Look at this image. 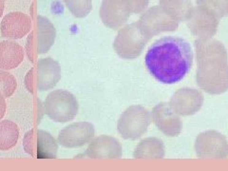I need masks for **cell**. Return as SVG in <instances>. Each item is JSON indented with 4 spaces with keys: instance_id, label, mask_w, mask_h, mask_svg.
Segmentation results:
<instances>
[{
    "instance_id": "obj_27",
    "label": "cell",
    "mask_w": 228,
    "mask_h": 171,
    "mask_svg": "<svg viewBox=\"0 0 228 171\" xmlns=\"http://www.w3.org/2000/svg\"><path fill=\"white\" fill-rule=\"evenodd\" d=\"M4 7H5V1H4V0H0V17H1L2 14H3Z\"/></svg>"
},
{
    "instance_id": "obj_12",
    "label": "cell",
    "mask_w": 228,
    "mask_h": 171,
    "mask_svg": "<svg viewBox=\"0 0 228 171\" xmlns=\"http://www.w3.org/2000/svg\"><path fill=\"white\" fill-rule=\"evenodd\" d=\"M95 128L91 123L76 122L65 126L58 134L57 142L67 148L80 147L94 138Z\"/></svg>"
},
{
    "instance_id": "obj_10",
    "label": "cell",
    "mask_w": 228,
    "mask_h": 171,
    "mask_svg": "<svg viewBox=\"0 0 228 171\" xmlns=\"http://www.w3.org/2000/svg\"><path fill=\"white\" fill-rule=\"evenodd\" d=\"M195 151L202 159L228 158V141L216 130H206L197 136Z\"/></svg>"
},
{
    "instance_id": "obj_4",
    "label": "cell",
    "mask_w": 228,
    "mask_h": 171,
    "mask_svg": "<svg viewBox=\"0 0 228 171\" xmlns=\"http://www.w3.org/2000/svg\"><path fill=\"white\" fill-rule=\"evenodd\" d=\"M56 29L47 17L37 15L33 27L27 37L25 52L29 60L34 63L37 56L49 51L55 41Z\"/></svg>"
},
{
    "instance_id": "obj_24",
    "label": "cell",
    "mask_w": 228,
    "mask_h": 171,
    "mask_svg": "<svg viewBox=\"0 0 228 171\" xmlns=\"http://www.w3.org/2000/svg\"><path fill=\"white\" fill-rule=\"evenodd\" d=\"M17 87L15 77L5 69H0V94L5 98L11 97Z\"/></svg>"
},
{
    "instance_id": "obj_6",
    "label": "cell",
    "mask_w": 228,
    "mask_h": 171,
    "mask_svg": "<svg viewBox=\"0 0 228 171\" xmlns=\"http://www.w3.org/2000/svg\"><path fill=\"white\" fill-rule=\"evenodd\" d=\"M149 40L142 33L137 21L119 29L113 42V49L122 59L132 60L141 55Z\"/></svg>"
},
{
    "instance_id": "obj_18",
    "label": "cell",
    "mask_w": 228,
    "mask_h": 171,
    "mask_svg": "<svg viewBox=\"0 0 228 171\" xmlns=\"http://www.w3.org/2000/svg\"><path fill=\"white\" fill-rule=\"evenodd\" d=\"M24 49L16 42L5 40L0 42V69H13L21 64Z\"/></svg>"
},
{
    "instance_id": "obj_14",
    "label": "cell",
    "mask_w": 228,
    "mask_h": 171,
    "mask_svg": "<svg viewBox=\"0 0 228 171\" xmlns=\"http://www.w3.org/2000/svg\"><path fill=\"white\" fill-rule=\"evenodd\" d=\"M104 25L111 29H119L132 14L127 0H103L99 11Z\"/></svg>"
},
{
    "instance_id": "obj_25",
    "label": "cell",
    "mask_w": 228,
    "mask_h": 171,
    "mask_svg": "<svg viewBox=\"0 0 228 171\" xmlns=\"http://www.w3.org/2000/svg\"><path fill=\"white\" fill-rule=\"evenodd\" d=\"M127 2L130 6L132 14H140L147 9L149 0H127Z\"/></svg>"
},
{
    "instance_id": "obj_5",
    "label": "cell",
    "mask_w": 228,
    "mask_h": 171,
    "mask_svg": "<svg viewBox=\"0 0 228 171\" xmlns=\"http://www.w3.org/2000/svg\"><path fill=\"white\" fill-rule=\"evenodd\" d=\"M43 112L53 122H69L78 113L76 97L68 90L55 89L48 93L44 100Z\"/></svg>"
},
{
    "instance_id": "obj_7",
    "label": "cell",
    "mask_w": 228,
    "mask_h": 171,
    "mask_svg": "<svg viewBox=\"0 0 228 171\" xmlns=\"http://www.w3.org/2000/svg\"><path fill=\"white\" fill-rule=\"evenodd\" d=\"M151 114L142 106L134 105L127 107L118 120L117 129L126 140H137L146 131L151 123Z\"/></svg>"
},
{
    "instance_id": "obj_13",
    "label": "cell",
    "mask_w": 228,
    "mask_h": 171,
    "mask_svg": "<svg viewBox=\"0 0 228 171\" xmlns=\"http://www.w3.org/2000/svg\"><path fill=\"white\" fill-rule=\"evenodd\" d=\"M203 101V95L200 90L192 87H183L172 95L168 105L178 115L190 116L199 111Z\"/></svg>"
},
{
    "instance_id": "obj_1",
    "label": "cell",
    "mask_w": 228,
    "mask_h": 171,
    "mask_svg": "<svg viewBox=\"0 0 228 171\" xmlns=\"http://www.w3.org/2000/svg\"><path fill=\"white\" fill-rule=\"evenodd\" d=\"M193 63L190 44L179 37H164L155 41L145 54L149 73L163 84H175L189 72Z\"/></svg>"
},
{
    "instance_id": "obj_11",
    "label": "cell",
    "mask_w": 228,
    "mask_h": 171,
    "mask_svg": "<svg viewBox=\"0 0 228 171\" xmlns=\"http://www.w3.org/2000/svg\"><path fill=\"white\" fill-rule=\"evenodd\" d=\"M186 25L190 33L197 38H212L218 29L220 19L205 8L197 5L193 7L190 15L186 19Z\"/></svg>"
},
{
    "instance_id": "obj_21",
    "label": "cell",
    "mask_w": 228,
    "mask_h": 171,
    "mask_svg": "<svg viewBox=\"0 0 228 171\" xmlns=\"http://www.w3.org/2000/svg\"><path fill=\"white\" fill-rule=\"evenodd\" d=\"M19 137V129L15 123L10 120L0 121V150H9L14 147Z\"/></svg>"
},
{
    "instance_id": "obj_26",
    "label": "cell",
    "mask_w": 228,
    "mask_h": 171,
    "mask_svg": "<svg viewBox=\"0 0 228 171\" xmlns=\"http://www.w3.org/2000/svg\"><path fill=\"white\" fill-rule=\"evenodd\" d=\"M6 108H7V105H6V101H5V97H3L1 94H0V120H1L3 118V116L5 115Z\"/></svg>"
},
{
    "instance_id": "obj_9",
    "label": "cell",
    "mask_w": 228,
    "mask_h": 171,
    "mask_svg": "<svg viewBox=\"0 0 228 171\" xmlns=\"http://www.w3.org/2000/svg\"><path fill=\"white\" fill-rule=\"evenodd\" d=\"M23 148L29 155L37 159H54L57 157L58 142L48 131L32 128L23 138Z\"/></svg>"
},
{
    "instance_id": "obj_17",
    "label": "cell",
    "mask_w": 228,
    "mask_h": 171,
    "mask_svg": "<svg viewBox=\"0 0 228 171\" xmlns=\"http://www.w3.org/2000/svg\"><path fill=\"white\" fill-rule=\"evenodd\" d=\"M33 27L32 18L21 12H13L5 15L0 24L1 35L9 39H20L28 34Z\"/></svg>"
},
{
    "instance_id": "obj_22",
    "label": "cell",
    "mask_w": 228,
    "mask_h": 171,
    "mask_svg": "<svg viewBox=\"0 0 228 171\" xmlns=\"http://www.w3.org/2000/svg\"><path fill=\"white\" fill-rule=\"evenodd\" d=\"M196 3L208 10L220 20L228 15V0H196Z\"/></svg>"
},
{
    "instance_id": "obj_2",
    "label": "cell",
    "mask_w": 228,
    "mask_h": 171,
    "mask_svg": "<svg viewBox=\"0 0 228 171\" xmlns=\"http://www.w3.org/2000/svg\"><path fill=\"white\" fill-rule=\"evenodd\" d=\"M197 59L196 82L209 94L218 95L228 90V53L223 44L212 38L194 41Z\"/></svg>"
},
{
    "instance_id": "obj_19",
    "label": "cell",
    "mask_w": 228,
    "mask_h": 171,
    "mask_svg": "<svg viewBox=\"0 0 228 171\" xmlns=\"http://www.w3.org/2000/svg\"><path fill=\"white\" fill-rule=\"evenodd\" d=\"M165 150L163 141L156 137L143 139L134 149L135 159H162L164 157Z\"/></svg>"
},
{
    "instance_id": "obj_3",
    "label": "cell",
    "mask_w": 228,
    "mask_h": 171,
    "mask_svg": "<svg viewBox=\"0 0 228 171\" xmlns=\"http://www.w3.org/2000/svg\"><path fill=\"white\" fill-rule=\"evenodd\" d=\"M61 79V67L52 57L42 58L29 69L24 82L29 92H37L52 89Z\"/></svg>"
},
{
    "instance_id": "obj_16",
    "label": "cell",
    "mask_w": 228,
    "mask_h": 171,
    "mask_svg": "<svg viewBox=\"0 0 228 171\" xmlns=\"http://www.w3.org/2000/svg\"><path fill=\"white\" fill-rule=\"evenodd\" d=\"M151 114V120L157 128L168 137H177L180 135L183 128V123L180 115L174 112L167 103L156 105Z\"/></svg>"
},
{
    "instance_id": "obj_15",
    "label": "cell",
    "mask_w": 228,
    "mask_h": 171,
    "mask_svg": "<svg viewBox=\"0 0 228 171\" xmlns=\"http://www.w3.org/2000/svg\"><path fill=\"white\" fill-rule=\"evenodd\" d=\"M123 156V147L114 137L100 135L93 138L86 149L85 153L74 158L87 157L91 159H119Z\"/></svg>"
},
{
    "instance_id": "obj_20",
    "label": "cell",
    "mask_w": 228,
    "mask_h": 171,
    "mask_svg": "<svg viewBox=\"0 0 228 171\" xmlns=\"http://www.w3.org/2000/svg\"><path fill=\"white\" fill-rule=\"evenodd\" d=\"M164 11L178 22H185L193 9L191 0H159Z\"/></svg>"
},
{
    "instance_id": "obj_23",
    "label": "cell",
    "mask_w": 228,
    "mask_h": 171,
    "mask_svg": "<svg viewBox=\"0 0 228 171\" xmlns=\"http://www.w3.org/2000/svg\"><path fill=\"white\" fill-rule=\"evenodd\" d=\"M68 11L75 17L83 18L91 13L92 0H63Z\"/></svg>"
},
{
    "instance_id": "obj_8",
    "label": "cell",
    "mask_w": 228,
    "mask_h": 171,
    "mask_svg": "<svg viewBox=\"0 0 228 171\" xmlns=\"http://www.w3.org/2000/svg\"><path fill=\"white\" fill-rule=\"evenodd\" d=\"M142 33L148 38L165 32H175L179 22L168 15L160 5L147 8L142 13L138 21Z\"/></svg>"
}]
</instances>
